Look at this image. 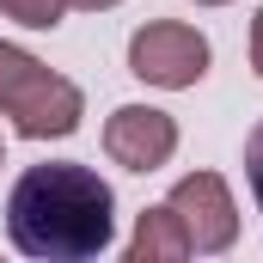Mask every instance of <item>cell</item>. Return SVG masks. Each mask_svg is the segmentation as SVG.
<instances>
[{
	"mask_svg": "<svg viewBox=\"0 0 263 263\" xmlns=\"http://www.w3.org/2000/svg\"><path fill=\"white\" fill-rule=\"evenodd\" d=\"M6 239L18 257H37V263L104 257L117 239V196L80 159L25 165L6 190Z\"/></svg>",
	"mask_w": 263,
	"mask_h": 263,
	"instance_id": "cell-1",
	"label": "cell"
},
{
	"mask_svg": "<svg viewBox=\"0 0 263 263\" xmlns=\"http://www.w3.org/2000/svg\"><path fill=\"white\" fill-rule=\"evenodd\" d=\"M0 117H12V129L25 141H55L73 135L86 117L80 86L49 73L37 55H25L18 43H0Z\"/></svg>",
	"mask_w": 263,
	"mask_h": 263,
	"instance_id": "cell-2",
	"label": "cell"
},
{
	"mask_svg": "<svg viewBox=\"0 0 263 263\" xmlns=\"http://www.w3.org/2000/svg\"><path fill=\"white\" fill-rule=\"evenodd\" d=\"M129 73L147 86H165V92H184L208 73V37L196 25H178V18H153L129 37Z\"/></svg>",
	"mask_w": 263,
	"mask_h": 263,
	"instance_id": "cell-3",
	"label": "cell"
},
{
	"mask_svg": "<svg viewBox=\"0 0 263 263\" xmlns=\"http://www.w3.org/2000/svg\"><path fill=\"white\" fill-rule=\"evenodd\" d=\"M172 208H178V220H184V233H190V251H202V257H214V251H227V245L239 239V208H233L227 184H220L214 172L178 178V184H172Z\"/></svg>",
	"mask_w": 263,
	"mask_h": 263,
	"instance_id": "cell-4",
	"label": "cell"
},
{
	"mask_svg": "<svg viewBox=\"0 0 263 263\" xmlns=\"http://www.w3.org/2000/svg\"><path fill=\"white\" fill-rule=\"evenodd\" d=\"M104 153L123 172H159L178 153V123L165 110H153V104H123L104 123Z\"/></svg>",
	"mask_w": 263,
	"mask_h": 263,
	"instance_id": "cell-5",
	"label": "cell"
},
{
	"mask_svg": "<svg viewBox=\"0 0 263 263\" xmlns=\"http://www.w3.org/2000/svg\"><path fill=\"white\" fill-rule=\"evenodd\" d=\"M178 257H190V233H184L178 208H172V202H159V208H147V214L135 220L129 263H178Z\"/></svg>",
	"mask_w": 263,
	"mask_h": 263,
	"instance_id": "cell-6",
	"label": "cell"
},
{
	"mask_svg": "<svg viewBox=\"0 0 263 263\" xmlns=\"http://www.w3.org/2000/svg\"><path fill=\"white\" fill-rule=\"evenodd\" d=\"M0 12L18 18V25H31V31H55L62 12H67V0H0Z\"/></svg>",
	"mask_w": 263,
	"mask_h": 263,
	"instance_id": "cell-7",
	"label": "cell"
},
{
	"mask_svg": "<svg viewBox=\"0 0 263 263\" xmlns=\"http://www.w3.org/2000/svg\"><path fill=\"white\" fill-rule=\"evenodd\" d=\"M245 184H251V202H257V214H263V123L245 135Z\"/></svg>",
	"mask_w": 263,
	"mask_h": 263,
	"instance_id": "cell-8",
	"label": "cell"
},
{
	"mask_svg": "<svg viewBox=\"0 0 263 263\" xmlns=\"http://www.w3.org/2000/svg\"><path fill=\"white\" fill-rule=\"evenodd\" d=\"M251 67H257V73H263V12H257V18H251Z\"/></svg>",
	"mask_w": 263,
	"mask_h": 263,
	"instance_id": "cell-9",
	"label": "cell"
},
{
	"mask_svg": "<svg viewBox=\"0 0 263 263\" xmlns=\"http://www.w3.org/2000/svg\"><path fill=\"white\" fill-rule=\"evenodd\" d=\"M67 6H86V12H104V6H117V0H67Z\"/></svg>",
	"mask_w": 263,
	"mask_h": 263,
	"instance_id": "cell-10",
	"label": "cell"
},
{
	"mask_svg": "<svg viewBox=\"0 0 263 263\" xmlns=\"http://www.w3.org/2000/svg\"><path fill=\"white\" fill-rule=\"evenodd\" d=\"M196 6H227V0H196Z\"/></svg>",
	"mask_w": 263,
	"mask_h": 263,
	"instance_id": "cell-11",
	"label": "cell"
},
{
	"mask_svg": "<svg viewBox=\"0 0 263 263\" xmlns=\"http://www.w3.org/2000/svg\"><path fill=\"white\" fill-rule=\"evenodd\" d=\"M0 165H6V147H0Z\"/></svg>",
	"mask_w": 263,
	"mask_h": 263,
	"instance_id": "cell-12",
	"label": "cell"
}]
</instances>
